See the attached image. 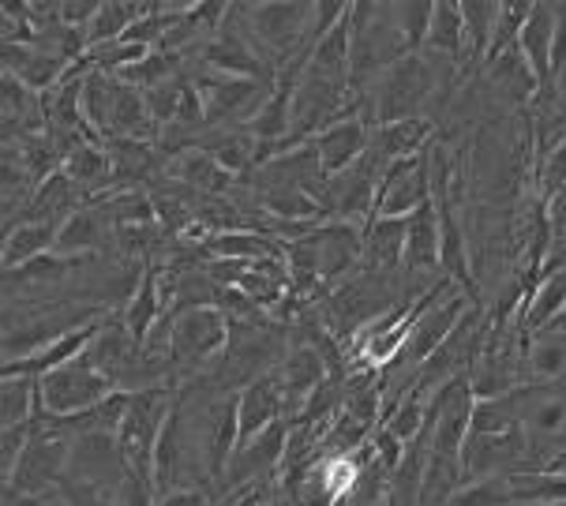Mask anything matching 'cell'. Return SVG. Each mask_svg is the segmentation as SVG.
I'll list each match as a JSON object with an SVG mask.
<instances>
[{
  "label": "cell",
  "mask_w": 566,
  "mask_h": 506,
  "mask_svg": "<svg viewBox=\"0 0 566 506\" xmlns=\"http://www.w3.org/2000/svg\"><path fill=\"white\" fill-rule=\"evenodd\" d=\"M229 346V319L218 308H172L169 365L177 390L207 376Z\"/></svg>",
  "instance_id": "6da1fadb"
},
{
  "label": "cell",
  "mask_w": 566,
  "mask_h": 506,
  "mask_svg": "<svg viewBox=\"0 0 566 506\" xmlns=\"http://www.w3.org/2000/svg\"><path fill=\"white\" fill-rule=\"evenodd\" d=\"M109 394H117L109 376H102L86 357H75L69 365L45 371L34 379V413L31 417H53V420H72L83 417L86 409L105 402Z\"/></svg>",
  "instance_id": "7a4b0ae2"
},
{
  "label": "cell",
  "mask_w": 566,
  "mask_h": 506,
  "mask_svg": "<svg viewBox=\"0 0 566 506\" xmlns=\"http://www.w3.org/2000/svg\"><path fill=\"white\" fill-rule=\"evenodd\" d=\"M31 435L19 454L12 476H8V492L15 499H42V495H56L64 481H69V435L56 432L50 420H31Z\"/></svg>",
  "instance_id": "3957f363"
},
{
  "label": "cell",
  "mask_w": 566,
  "mask_h": 506,
  "mask_svg": "<svg viewBox=\"0 0 566 506\" xmlns=\"http://www.w3.org/2000/svg\"><path fill=\"white\" fill-rule=\"evenodd\" d=\"M259 50L271 56V64H290L312 45L315 4H237Z\"/></svg>",
  "instance_id": "277c9868"
},
{
  "label": "cell",
  "mask_w": 566,
  "mask_h": 506,
  "mask_svg": "<svg viewBox=\"0 0 566 506\" xmlns=\"http://www.w3.org/2000/svg\"><path fill=\"white\" fill-rule=\"evenodd\" d=\"M188 83L196 87L199 102H203L207 113V128H241L259 113V105L266 102L274 83H255V80H241V75H222L210 68H191L185 72Z\"/></svg>",
  "instance_id": "5b68a950"
},
{
  "label": "cell",
  "mask_w": 566,
  "mask_h": 506,
  "mask_svg": "<svg viewBox=\"0 0 566 506\" xmlns=\"http://www.w3.org/2000/svg\"><path fill=\"white\" fill-rule=\"evenodd\" d=\"M172 402H177V390H139V394H132L128 417L117 432L124 465L143 481H150V473H155V446L172 413Z\"/></svg>",
  "instance_id": "8992f818"
},
{
  "label": "cell",
  "mask_w": 566,
  "mask_h": 506,
  "mask_svg": "<svg viewBox=\"0 0 566 506\" xmlns=\"http://www.w3.org/2000/svg\"><path fill=\"white\" fill-rule=\"evenodd\" d=\"M285 451H290V420H277V424H271L266 432L237 443V451L229 457L218 488H222L226 499L229 495L263 488L266 476H282Z\"/></svg>",
  "instance_id": "52a82bcc"
},
{
  "label": "cell",
  "mask_w": 566,
  "mask_h": 506,
  "mask_svg": "<svg viewBox=\"0 0 566 506\" xmlns=\"http://www.w3.org/2000/svg\"><path fill=\"white\" fill-rule=\"evenodd\" d=\"M69 476L102 488H120L128 465L113 432H75L69 435Z\"/></svg>",
  "instance_id": "ba28073f"
},
{
  "label": "cell",
  "mask_w": 566,
  "mask_h": 506,
  "mask_svg": "<svg viewBox=\"0 0 566 506\" xmlns=\"http://www.w3.org/2000/svg\"><path fill=\"white\" fill-rule=\"evenodd\" d=\"M431 203V180H428V150L417 158L395 161L382 173L379 199H376V218H409L420 207Z\"/></svg>",
  "instance_id": "9c48e42d"
},
{
  "label": "cell",
  "mask_w": 566,
  "mask_h": 506,
  "mask_svg": "<svg viewBox=\"0 0 566 506\" xmlns=\"http://www.w3.org/2000/svg\"><path fill=\"white\" fill-rule=\"evenodd\" d=\"M117 241V229H113L109 214L98 207V203H83L75 214H69L56 229V244L53 252L61 260H75V263H86L102 252L105 244Z\"/></svg>",
  "instance_id": "30bf717a"
},
{
  "label": "cell",
  "mask_w": 566,
  "mask_h": 506,
  "mask_svg": "<svg viewBox=\"0 0 566 506\" xmlns=\"http://www.w3.org/2000/svg\"><path fill=\"white\" fill-rule=\"evenodd\" d=\"M277 383H282V394H285V409L296 417L304 409V402L319 390L326 379H331V368H326V360L315 352L312 346H304V341H293L290 349H285L282 365L274 368Z\"/></svg>",
  "instance_id": "8fae6325"
},
{
  "label": "cell",
  "mask_w": 566,
  "mask_h": 506,
  "mask_svg": "<svg viewBox=\"0 0 566 506\" xmlns=\"http://www.w3.org/2000/svg\"><path fill=\"white\" fill-rule=\"evenodd\" d=\"M484 87L492 98H499L503 109H522V105H530L541 94V83H536L530 61H525L517 45L484 64Z\"/></svg>",
  "instance_id": "7c38bea8"
},
{
  "label": "cell",
  "mask_w": 566,
  "mask_h": 506,
  "mask_svg": "<svg viewBox=\"0 0 566 506\" xmlns=\"http://www.w3.org/2000/svg\"><path fill=\"white\" fill-rule=\"evenodd\" d=\"M368 139H371L368 124H364L360 117H349V120H338V124H331V128H323L319 136L312 139V147H315V155H319L323 173L338 177L364 158Z\"/></svg>",
  "instance_id": "4fadbf2b"
},
{
  "label": "cell",
  "mask_w": 566,
  "mask_h": 506,
  "mask_svg": "<svg viewBox=\"0 0 566 506\" xmlns=\"http://www.w3.org/2000/svg\"><path fill=\"white\" fill-rule=\"evenodd\" d=\"M285 417H290V409H285V394H282V383H277L274 371L263 379H255V383H248L241 394H237V428H241V443L259 432H266V428Z\"/></svg>",
  "instance_id": "5bb4252c"
},
{
  "label": "cell",
  "mask_w": 566,
  "mask_h": 506,
  "mask_svg": "<svg viewBox=\"0 0 566 506\" xmlns=\"http://www.w3.org/2000/svg\"><path fill=\"white\" fill-rule=\"evenodd\" d=\"M61 173L80 188L86 203H98V199L105 196L102 188H109L113 192V158H109V150H105L102 139L75 143L69 155L61 158Z\"/></svg>",
  "instance_id": "9a60e30c"
},
{
  "label": "cell",
  "mask_w": 566,
  "mask_h": 506,
  "mask_svg": "<svg viewBox=\"0 0 566 506\" xmlns=\"http://www.w3.org/2000/svg\"><path fill=\"white\" fill-rule=\"evenodd\" d=\"M431 139H436V124H431V117H412V120H398V124L371 128L368 150L390 169L395 161L424 155V150L431 147Z\"/></svg>",
  "instance_id": "2e32d148"
},
{
  "label": "cell",
  "mask_w": 566,
  "mask_h": 506,
  "mask_svg": "<svg viewBox=\"0 0 566 506\" xmlns=\"http://www.w3.org/2000/svg\"><path fill=\"white\" fill-rule=\"evenodd\" d=\"M401 260H406V218H371L364 225V271L401 274Z\"/></svg>",
  "instance_id": "e0dca14e"
},
{
  "label": "cell",
  "mask_w": 566,
  "mask_h": 506,
  "mask_svg": "<svg viewBox=\"0 0 566 506\" xmlns=\"http://www.w3.org/2000/svg\"><path fill=\"white\" fill-rule=\"evenodd\" d=\"M86 203L80 188L72 185L69 177L56 169L53 177H45L42 185L34 188L31 196H27L23 203V222H45V225H61L64 218L75 214Z\"/></svg>",
  "instance_id": "ac0fdd59"
},
{
  "label": "cell",
  "mask_w": 566,
  "mask_h": 506,
  "mask_svg": "<svg viewBox=\"0 0 566 506\" xmlns=\"http://www.w3.org/2000/svg\"><path fill=\"white\" fill-rule=\"evenodd\" d=\"M169 180H177L180 188H188L191 196H222L233 188L237 177H229L203 147H191L185 155L169 158Z\"/></svg>",
  "instance_id": "d6986e66"
},
{
  "label": "cell",
  "mask_w": 566,
  "mask_h": 506,
  "mask_svg": "<svg viewBox=\"0 0 566 506\" xmlns=\"http://www.w3.org/2000/svg\"><path fill=\"white\" fill-rule=\"evenodd\" d=\"M552 31H555V12L552 4H533L530 19H525L522 34H517V50L530 61V68L541 83V91L552 87Z\"/></svg>",
  "instance_id": "ffe728a7"
},
{
  "label": "cell",
  "mask_w": 566,
  "mask_h": 506,
  "mask_svg": "<svg viewBox=\"0 0 566 506\" xmlns=\"http://www.w3.org/2000/svg\"><path fill=\"white\" fill-rule=\"evenodd\" d=\"M566 315V271L544 274L541 285H533V293L522 304V330H548L552 323H559Z\"/></svg>",
  "instance_id": "44dd1931"
},
{
  "label": "cell",
  "mask_w": 566,
  "mask_h": 506,
  "mask_svg": "<svg viewBox=\"0 0 566 506\" xmlns=\"http://www.w3.org/2000/svg\"><path fill=\"white\" fill-rule=\"evenodd\" d=\"M424 50L447 56V61H454V64H462V56H465L462 4H454V0H436V4H431V23H428Z\"/></svg>",
  "instance_id": "7402d4cb"
},
{
  "label": "cell",
  "mask_w": 566,
  "mask_h": 506,
  "mask_svg": "<svg viewBox=\"0 0 566 506\" xmlns=\"http://www.w3.org/2000/svg\"><path fill=\"white\" fill-rule=\"evenodd\" d=\"M56 229H61V225L23 222V218H19V225L12 229V236H8V247H4V263H0V274H4V271H15V266L31 263V260H38V255H45V252H53Z\"/></svg>",
  "instance_id": "603a6c76"
},
{
  "label": "cell",
  "mask_w": 566,
  "mask_h": 506,
  "mask_svg": "<svg viewBox=\"0 0 566 506\" xmlns=\"http://www.w3.org/2000/svg\"><path fill=\"white\" fill-rule=\"evenodd\" d=\"M31 192H34V180H31L27 161H23V147H19V139L0 143V210H19Z\"/></svg>",
  "instance_id": "cb8c5ba5"
},
{
  "label": "cell",
  "mask_w": 566,
  "mask_h": 506,
  "mask_svg": "<svg viewBox=\"0 0 566 506\" xmlns=\"http://www.w3.org/2000/svg\"><path fill=\"white\" fill-rule=\"evenodd\" d=\"M462 19H465V56H462V64H484L488 61V45H492V34H495L499 4H492V0H465Z\"/></svg>",
  "instance_id": "d4e9b609"
},
{
  "label": "cell",
  "mask_w": 566,
  "mask_h": 506,
  "mask_svg": "<svg viewBox=\"0 0 566 506\" xmlns=\"http://www.w3.org/2000/svg\"><path fill=\"white\" fill-rule=\"evenodd\" d=\"M147 15V4H117V0H105V4H98V15L91 19V27H86V50L91 45H105V42H120L124 34L132 31V23L136 19Z\"/></svg>",
  "instance_id": "484cf974"
},
{
  "label": "cell",
  "mask_w": 566,
  "mask_h": 506,
  "mask_svg": "<svg viewBox=\"0 0 566 506\" xmlns=\"http://www.w3.org/2000/svg\"><path fill=\"white\" fill-rule=\"evenodd\" d=\"M34 413V379L0 376V432L31 424Z\"/></svg>",
  "instance_id": "4316f807"
},
{
  "label": "cell",
  "mask_w": 566,
  "mask_h": 506,
  "mask_svg": "<svg viewBox=\"0 0 566 506\" xmlns=\"http://www.w3.org/2000/svg\"><path fill=\"white\" fill-rule=\"evenodd\" d=\"M525 368H530V379L536 383H555L559 376H566V338L559 334H536V341L525 352Z\"/></svg>",
  "instance_id": "83f0119b"
},
{
  "label": "cell",
  "mask_w": 566,
  "mask_h": 506,
  "mask_svg": "<svg viewBox=\"0 0 566 506\" xmlns=\"http://www.w3.org/2000/svg\"><path fill=\"white\" fill-rule=\"evenodd\" d=\"M387 420V432L398 439V443H417L420 435L428 432L424 420H428V398H417V394H406L395 409H387L382 413Z\"/></svg>",
  "instance_id": "f1b7e54d"
},
{
  "label": "cell",
  "mask_w": 566,
  "mask_h": 506,
  "mask_svg": "<svg viewBox=\"0 0 566 506\" xmlns=\"http://www.w3.org/2000/svg\"><path fill=\"white\" fill-rule=\"evenodd\" d=\"M75 266H83V263H75V260H61V255H56V252H45V255H38V260H31V263L15 266V271H4V274H0V285L61 282V278H69V274L75 271Z\"/></svg>",
  "instance_id": "f546056e"
},
{
  "label": "cell",
  "mask_w": 566,
  "mask_h": 506,
  "mask_svg": "<svg viewBox=\"0 0 566 506\" xmlns=\"http://www.w3.org/2000/svg\"><path fill=\"white\" fill-rule=\"evenodd\" d=\"M447 506H514L511 476H484V481H465L462 488L447 499Z\"/></svg>",
  "instance_id": "4dcf8cb0"
},
{
  "label": "cell",
  "mask_w": 566,
  "mask_h": 506,
  "mask_svg": "<svg viewBox=\"0 0 566 506\" xmlns=\"http://www.w3.org/2000/svg\"><path fill=\"white\" fill-rule=\"evenodd\" d=\"M530 12H533L530 0H511V4H499L495 34H492V45H488V61L499 56V53H506L511 45H517V34H522V27H525V19H530Z\"/></svg>",
  "instance_id": "1f68e13d"
},
{
  "label": "cell",
  "mask_w": 566,
  "mask_h": 506,
  "mask_svg": "<svg viewBox=\"0 0 566 506\" xmlns=\"http://www.w3.org/2000/svg\"><path fill=\"white\" fill-rule=\"evenodd\" d=\"M180 98H185V75L169 83H158V87L143 91V102H147V113H150V124L161 131L177 120V109H180Z\"/></svg>",
  "instance_id": "d6a6232c"
},
{
  "label": "cell",
  "mask_w": 566,
  "mask_h": 506,
  "mask_svg": "<svg viewBox=\"0 0 566 506\" xmlns=\"http://www.w3.org/2000/svg\"><path fill=\"white\" fill-rule=\"evenodd\" d=\"M64 506H117V488H102V484H83V481H64L56 488Z\"/></svg>",
  "instance_id": "836d02e7"
},
{
  "label": "cell",
  "mask_w": 566,
  "mask_h": 506,
  "mask_svg": "<svg viewBox=\"0 0 566 506\" xmlns=\"http://www.w3.org/2000/svg\"><path fill=\"white\" fill-rule=\"evenodd\" d=\"M536 185L544 188V203H548V199L566 185V139L552 150V155L541 158V169H536Z\"/></svg>",
  "instance_id": "e575fe53"
},
{
  "label": "cell",
  "mask_w": 566,
  "mask_h": 506,
  "mask_svg": "<svg viewBox=\"0 0 566 506\" xmlns=\"http://www.w3.org/2000/svg\"><path fill=\"white\" fill-rule=\"evenodd\" d=\"M158 495H155V484L143 481V476L128 473L124 476V484L117 488V506H155Z\"/></svg>",
  "instance_id": "d590c367"
},
{
  "label": "cell",
  "mask_w": 566,
  "mask_h": 506,
  "mask_svg": "<svg viewBox=\"0 0 566 506\" xmlns=\"http://www.w3.org/2000/svg\"><path fill=\"white\" fill-rule=\"evenodd\" d=\"M98 4L102 0H61V23L72 27V31H86L91 27V19L98 15Z\"/></svg>",
  "instance_id": "8d00e7d4"
},
{
  "label": "cell",
  "mask_w": 566,
  "mask_h": 506,
  "mask_svg": "<svg viewBox=\"0 0 566 506\" xmlns=\"http://www.w3.org/2000/svg\"><path fill=\"white\" fill-rule=\"evenodd\" d=\"M555 31H552V83L555 75L566 72V4H552Z\"/></svg>",
  "instance_id": "74e56055"
},
{
  "label": "cell",
  "mask_w": 566,
  "mask_h": 506,
  "mask_svg": "<svg viewBox=\"0 0 566 506\" xmlns=\"http://www.w3.org/2000/svg\"><path fill=\"white\" fill-rule=\"evenodd\" d=\"M155 506H214V499L203 488H177L169 495H161Z\"/></svg>",
  "instance_id": "f35d334b"
},
{
  "label": "cell",
  "mask_w": 566,
  "mask_h": 506,
  "mask_svg": "<svg viewBox=\"0 0 566 506\" xmlns=\"http://www.w3.org/2000/svg\"><path fill=\"white\" fill-rule=\"evenodd\" d=\"M19 218H23V207L12 210V214H0V263H4V247H8V236H12V229L19 225Z\"/></svg>",
  "instance_id": "ab89813d"
},
{
  "label": "cell",
  "mask_w": 566,
  "mask_h": 506,
  "mask_svg": "<svg viewBox=\"0 0 566 506\" xmlns=\"http://www.w3.org/2000/svg\"><path fill=\"white\" fill-rule=\"evenodd\" d=\"M8 506H64V503H61V495H42V499H15L12 495Z\"/></svg>",
  "instance_id": "60d3db41"
},
{
  "label": "cell",
  "mask_w": 566,
  "mask_h": 506,
  "mask_svg": "<svg viewBox=\"0 0 566 506\" xmlns=\"http://www.w3.org/2000/svg\"><path fill=\"white\" fill-rule=\"evenodd\" d=\"M533 506H566V503H533Z\"/></svg>",
  "instance_id": "b9f144b4"
},
{
  "label": "cell",
  "mask_w": 566,
  "mask_h": 506,
  "mask_svg": "<svg viewBox=\"0 0 566 506\" xmlns=\"http://www.w3.org/2000/svg\"><path fill=\"white\" fill-rule=\"evenodd\" d=\"M0 214H12V210H0Z\"/></svg>",
  "instance_id": "7bdbcfd3"
}]
</instances>
